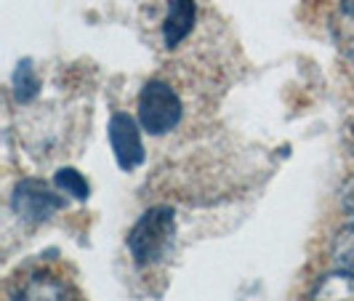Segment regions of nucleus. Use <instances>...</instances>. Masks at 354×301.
Masks as SVG:
<instances>
[{
	"mask_svg": "<svg viewBox=\"0 0 354 301\" xmlns=\"http://www.w3.org/2000/svg\"><path fill=\"white\" fill-rule=\"evenodd\" d=\"M11 208H14L19 219H24L30 224H43L56 211L64 208V197L56 195L51 187L43 184L40 179H21L14 187Z\"/></svg>",
	"mask_w": 354,
	"mask_h": 301,
	"instance_id": "3",
	"label": "nucleus"
},
{
	"mask_svg": "<svg viewBox=\"0 0 354 301\" xmlns=\"http://www.w3.org/2000/svg\"><path fill=\"white\" fill-rule=\"evenodd\" d=\"M37 91H40V80H37L32 62L30 59L19 62L17 72H14V96H17V102H21V104L32 102L37 96Z\"/></svg>",
	"mask_w": 354,
	"mask_h": 301,
	"instance_id": "10",
	"label": "nucleus"
},
{
	"mask_svg": "<svg viewBox=\"0 0 354 301\" xmlns=\"http://www.w3.org/2000/svg\"><path fill=\"white\" fill-rule=\"evenodd\" d=\"M14 301H77V293L53 272H30L14 288Z\"/></svg>",
	"mask_w": 354,
	"mask_h": 301,
	"instance_id": "5",
	"label": "nucleus"
},
{
	"mask_svg": "<svg viewBox=\"0 0 354 301\" xmlns=\"http://www.w3.org/2000/svg\"><path fill=\"white\" fill-rule=\"evenodd\" d=\"M341 206H344V211L349 213V216H354V174L341 187Z\"/></svg>",
	"mask_w": 354,
	"mask_h": 301,
	"instance_id": "12",
	"label": "nucleus"
},
{
	"mask_svg": "<svg viewBox=\"0 0 354 301\" xmlns=\"http://www.w3.org/2000/svg\"><path fill=\"white\" fill-rule=\"evenodd\" d=\"M309 301H354V277L344 272H330L319 277Z\"/></svg>",
	"mask_w": 354,
	"mask_h": 301,
	"instance_id": "8",
	"label": "nucleus"
},
{
	"mask_svg": "<svg viewBox=\"0 0 354 301\" xmlns=\"http://www.w3.org/2000/svg\"><path fill=\"white\" fill-rule=\"evenodd\" d=\"M330 262L336 266V272L354 277V221L336 232L330 246Z\"/></svg>",
	"mask_w": 354,
	"mask_h": 301,
	"instance_id": "9",
	"label": "nucleus"
},
{
	"mask_svg": "<svg viewBox=\"0 0 354 301\" xmlns=\"http://www.w3.org/2000/svg\"><path fill=\"white\" fill-rule=\"evenodd\" d=\"M330 37L338 53L354 64V0H338L330 14Z\"/></svg>",
	"mask_w": 354,
	"mask_h": 301,
	"instance_id": "7",
	"label": "nucleus"
},
{
	"mask_svg": "<svg viewBox=\"0 0 354 301\" xmlns=\"http://www.w3.org/2000/svg\"><path fill=\"white\" fill-rule=\"evenodd\" d=\"M176 237V213L168 206H155L128 232V250L139 266H152L165 259Z\"/></svg>",
	"mask_w": 354,
	"mask_h": 301,
	"instance_id": "1",
	"label": "nucleus"
},
{
	"mask_svg": "<svg viewBox=\"0 0 354 301\" xmlns=\"http://www.w3.org/2000/svg\"><path fill=\"white\" fill-rule=\"evenodd\" d=\"M184 107L178 93L162 80H149L139 93V123L152 136H162L181 123Z\"/></svg>",
	"mask_w": 354,
	"mask_h": 301,
	"instance_id": "2",
	"label": "nucleus"
},
{
	"mask_svg": "<svg viewBox=\"0 0 354 301\" xmlns=\"http://www.w3.org/2000/svg\"><path fill=\"white\" fill-rule=\"evenodd\" d=\"M53 184H56L62 192L72 195L75 200H88V195H91L88 181L83 179V174H77L75 168H59L56 176H53Z\"/></svg>",
	"mask_w": 354,
	"mask_h": 301,
	"instance_id": "11",
	"label": "nucleus"
},
{
	"mask_svg": "<svg viewBox=\"0 0 354 301\" xmlns=\"http://www.w3.org/2000/svg\"><path fill=\"white\" fill-rule=\"evenodd\" d=\"M197 19V3L195 0H171L168 6V17L162 24V40L168 48H176L181 40L195 30Z\"/></svg>",
	"mask_w": 354,
	"mask_h": 301,
	"instance_id": "6",
	"label": "nucleus"
},
{
	"mask_svg": "<svg viewBox=\"0 0 354 301\" xmlns=\"http://www.w3.org/2000/svg\"><path fill=\"white\" fill-rule=\"evenodd\" d=\"M344 142H346V147L354 152V112L349 115L346 125H344Z\"/></svg>",
	"mask_w": 354,
	"mask_h": 301,
	"instance_id": "13",
	"label": "nucleus"
},
{
	"mask_svg": "<svg viewBox=\"0 0 354 301\" xmlns=\"http://www.w3.org/2000/svg\"><path fill=\"white\" fill-rule=\"evenodd\" d=\"M109 144H112L115 160H118V165L123 171H133L144 163L142 134H139V125L131 115H125V112L112 115V120H109Z\"/></svg>",
	"mask_w": 354,
	"mask_h": 301,
	"instance_id": "4",
	"label": "nucleus"
}]
</instances>
